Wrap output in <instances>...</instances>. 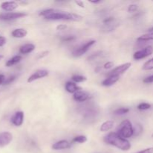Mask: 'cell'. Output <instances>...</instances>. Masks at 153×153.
<instances>
[{
	"mask_svg": "<svg viewBox=\"0 0 153 153\" xmlns=\"http://www.w3.org/2000/svg\"><path fill=\"white\" fill-rule=\"evenodd\" d=\"M137 153H153V147L146 148V149H143V150L139 151Z\"/></svg>",
	"mask_w": 153,
	"mask_h": 153,
	"instance_id": "32",
	"label": "cell"
},
{
	"mask_svg": "<svg viewBox=\"0 0 153 153\" xmlns=\"http://www.w3.org/2000/svg\"><path fill=\"white\" fill-rule=\"evenodd\" d=\"M72 80L75 83H81V82H84L87 81V78L85 76H80V75H75V76H72Z\"/></svg>",
	"mask_w": 153,
	"mask_h": 153,
	"instance_id": "21",
	"label": "cell"
},
{
	"mask_svg": "<svg viewBox=\"0 0 153 153\" xmlns=\"http://www.w3.org/2000/svg\"><path fill=\"white\" fill-rule=\"evenodd\" d=\"M28 16V13L24 12H6L0 13V19L4 21H10L13 19H19Z\"/></svg>",
	"mask_w": 153,
	"mask_h": 153,
	"instance_id": "5",
	"label": "cell"
},
{
	"mask_svg": "<svg viewBox=\"0 0 153 153\" xmlns=\"http://www.w3.org/2000/svg\"><path fill=\"white\" fill-rule=\"evenodd\" d=\"M131 63H125L123 64H121V65L118 66V67H115L114 69L111 70V72H109L108 73V76H120V75L123 74L125 72H126L128 69L131 67Z\"/></svg>",
	"mask_w": 153,
	"mask_h": 153,
	"instance_id": "7",
	"label": "cell"
},
{
	"mask_svg": "<svg viewBox=\"0 0 153 153\" xmlns=\"http://www.w3.org/2000/svg\"><path fill=\"white\" fill-rule=\"evenodd\" d=\"M88 138H87L86 136L85 135H79L77 137H75L73 139V142L75 143H84L85 142H87Z\"/></svg>",
	"mask_w": 153,
	"mask_h": 153,
	"instance_id": "23",
	"label": "cell"
},
{
	"mask_svg": "<svg viewBox=\"0 0 153 153\" xmlns=\"http://www.w3.org/2000/svg\"><path fill=\"white\" fill-rule=\"evenodd\" d=\"M143 83H145V84L153 83V75L145 78V79L143 80Z\"/></svg>",
	"mask_w": 153,
	"mask_h": 153,
	"instance_id": "30",
	"label": "cell"
},
{
	"mask_svg": "<svg viewBox=\"0 0 153 153\" xmlns=\"http://www.w3.org/2000/svg\"><path fill=\"white\" fill-rule=\"evenodd\" d=\"M90 2L92 3V4H100L102 2L101 0H98V1H90Z\"/></svg>",
	"mask_w": 153,
	"mask_h": 153,
	"instance_id": "38",
	"label": "cell"
},
{
	"mask_svg": "<svg viewBox=\"0 0 153 153\" xmlns=\"http://www.w3.org/2000/svg\"><path fill=\"white\" fill-rule=\"evenodd\" d=\"M6 42H7V40H6L5 37H3V36H0V47L4 46Z\"/></svg>",
	"mask_w": 153,
	"mask_h": 153,
	"instance_id": "34",
	"label": "cell"
},
{
	"mask_svg": "<svg viewBox=\"0 0 153 153\" xmlns=\"http://www.w3.org/2000/svg\"><path fill=\"white\" fill-rule=\"evenodd\" d=\"M151 108V105L146 102H142L137 105V109L140 111H146Z\"/></svg>",
	"mask_w": 153,
	"mask_h": 153,
	"instance_id": "25",
	"label": "cell"
},
{
	"mask_svg": "<svg viewBox=\"0 0 153 153\" xmlns=\"http://www.w3.org/2000/svg\"><path fill=\"white\" fill-rule=\"evenodd\" d=\"M61 41L63 42H71L73 40H76V37L73 35H68V36H64V37H61Z\"/></svg>",
	"mask_w": 153,
	"mask_h": 153,
	"instance_id": "26",
	"label": "cell"
},
{
	"mask_svg": "<svg viewBox=\"0 0 153 153\" xmlns=\"http://www.w3.org/2000/svg\"><path fill=\"white\" fill-rule=\"evenodd\" d=\"M153 53V46H148L145 47L144 49H142L140 50L134 52L133 55V58L134 60H140L143 58H146V57L149 56Z\"/></svg>",
	"mask_w": 153,
	"mask_h": 153,
	"instance_id": "6",
	"label": "cell"
},
{
	"mask_svg": "<svg viewBox=\"0 0 153 153\" xmlns=\"http://www.w3.org/2000/svg\"><path fill=\"white\" fill-rule=\"evenodd\" d=\"M75 3L80 7H85V4L82 1H75Z\"/></svg>",
	"mask_w": 153,
	"mask_h": 153,
	"instance_id": "37",
	"label": "cell"
},
{
	"mask_svg": "<svg viewBox=\"0 0 153 153\" xmlns=\"http://www.w3.org/2000/svg\"><path fill=\"white\" fill-rule=\"evenodd\" d=\"M4 58V56H3V55H0V61H1V59H2V58Z\"/></svg>",
	"mask_w": 153,
	"mask_h": 153,
	"instance_id": "40",
	"label": "cell"
},
{
	"mask_svg": "<svg viewBox=\"0 0 153 153\" xmlns=\"http://www.w3.org/2000/svg\"><path fill=\"white\" fill-rule=\"evenodd\" d=\"M73 99L75 101L79 102H84L89 99V94L83 91H79L73 94Z\"/></svg>",
	"mask_w": 153,
	"mask_h": 153,
	"instance_id": "12",
	"label": "cell"
},
{
	"mask_svg": "<svg viewBox=\"0 0 153 153\" xmlns=\"http://www.w3.org/2000/svg\"><path fill=\"white\" fill-rule=\"evenodd\" d=\"M117 133L125 139L132 137L134 134V130L131 123L128 120H125L123 121L120 125Z\"/></svg>",
	"mask_w": 153,
	"mask_h": 153,
	"instance_id": "3",
	"label": "cell"
},
{
	"mask_svg": "<svg viewBox=\"0 0 153 153\" xmlns=\"http://www.w3.org/2000/svg\"><path fill=\"white\" fill-rule=\"evenodd\" d=\"M82 16L74 13H69V12L59 11L55 9L52 10L51 13L46 15L44 17L45 19L47 20H67V21H74V22H79L82 19Z\"/></svg>",
	"mask_w": 153,
	"mask_h": 153,
	"instance_id": "2",
	"label": "cell"
},
{
	"mask_svg": "<svg viewBox=\"0 0 153 153\" xmlns=\"http://www.w3.org/2000/svg\"><path fill=\"white\" fill-rule=\"evenodd\" d=\"M70 147H71V143L65 140H59L52 146V149L54 150H63V149H70Z\"/></svg>",
	"mask_w": 153,
	"mask_h": 153,
	"instance_id": "11",
	"label": "cell"
},
{
	"mask_svg": "<svg viewBox=\"0 0 153 153\" xmlns=\"http://www.w3.org/2000/svg\"><path fill=\"white\" fill-rule=\"evenodd\" d=\"M114 18L112 17V16H109V17L105 18V19L103 20V23H104L105 25H111V23L114 22Z\"/></svg>",
	"mask_w": 153,
	"mask_h": 153,
	"instance_id": "28",
	"label": "cell"
},
{
	"mask_svg": "<svg viewBox=\"0 0 153 153\" xmlns=\"http://www.w3.org/2000/svg\"><path fill=\"white\" fill-rule=\"evenodd\" d=\"M120 80L119 76H108L107 79H105L102 82V85L105 87H111L112 85H114L115 83Z\"/></svg>",
	"mask_w": 153,
	"mask_h": 153,
	"instance_id": "15",
	"label": "cell"
},
{
	"mask_svg": "<svg viewBox=\"0 0 153 153\" xmlns=\"http://www.w3.org/2000/svg\"><path fill=\"white\" fill-rule=\"evenodd\" d=\"M22 56L21 55H15V56L12 57L11 58H10V59L8 60V61L6 62L5 64V66L7 67H12V66L15 65V64H18L19 62H20L21 60H22Z\"/></svg>",
	"mask_w": 153,
	"mask_h": 153,
	"instance_id": "19",
	"label": "cell"
},
{
	"mask_svg": "<svg viewBox=\"0 0 153 153\" xmlns=\"http://www.w3.org/2000/svg\"><path fill=\"white\" fill-rule=\"evenodd\" d=\"M143 70H153V58L148 60L147 61L144 63L142 67Z\"/></svg>",
	"mask_w": 153,
	"mask_h": 153,
	"instance_id": "22",
	"label": "cell"
},
{
	"mask_svg": "<svg viewBox=\"0 0 153 153\" xmlns=\"http://www.w3.org/2000/svg\"><path fill=\"white\" fill-rule=\"evenodd\" d=\"M137 40L140 43L142 42H147L149 40H153V33H147V34H143V35L140 36Z\"/></svg>",
	"mask_w": 153,
	"mask_h": 153,
	"instance_id": "20",
	"label": "cell"
},
{
	"mask_svg": "<svg viewBox=\"0 0 153 153\" xmlns=\"http://www.w3.org/2000/svg\"><path fill=\"white\" fill-rule=\"evenodd\" d=\"M35 49V46L33 43H26L19 47V52L22 55H26V54L31 53Z\"/></svg>",
	"mask_w": 153,
	"mask_h": 153,
	"instance_id": "16",
	"label": "cell"
},
{
	"mask_svg": "<svg viewBox=\"0 0 153 153\" xmlns=\"http://www.w3.org/2000/svg\"><path fill=\"white\" fill-rule=\"evenodd\" d=\"M49 75V72L46 70H36L33 74H31V76L28 77V79H27V82L28 83H31V82H34L36 80H38V79H43V78L46 77V76Z\"/></svg>",
	"mask_w": 153,
	"mask_h": 153,
	"instance_id": "8",
	"label": "cell"
},
{
	"mask_svg": "<svg viewBox=\"0 0 153 153\" xmlns=\"http://www.w3.org/2000/svg\"><path fill=\"white\" fill-rule=\"evenodd\" d=\"M105 143L113 146L122 151H128L131 146L127 139L123 138L117 132H111L104 137Z\"/></svg>",
	"mask_w": 153,
	"mask_h": 153,
	"instance_id": "1",
	"label": "cell"
},
{
	"mask_svg": "<svg viewBox=\"0 0 153 153\" xmlns=\"http://www.w3.org/2000/svg\"><path fill=\"white\" fill-rule=\"evenodd\" d=\"M114 67V63L111 61H108L105 64H104V68L105 70H109V69H111Z\"/></svg>",
	"mask_w": 153,
	"mask_h": 153,
	"instance_id": "31",
	"label": "cell"
},
{
	"mask_svg": "<svg viewBox=\"0 0 153 153\" xmlns=\"http://www.w3.org/2000/svg\"><path fill=\"white\" fill-rule=\"evenodd\" d=\"M129 111V108H120L114 111L115 115H124Z\"/></svg>",
	"mask_w": 153,
	"mask_h": 153,
	"instance_id": "24",
	"label": "cell"
},
{
	"mask_svg": "<svg viewBox=\"0 0 153 153\" xmlns=\"http://www.w3.org/2000/svg\"><path fill=\"white\" fill-rule=\"evenodd\" d=\"M65 90L70 94H76L79 91H82V88L78 86L75 82H67L65 84Z\"/></svg>",
	"mask_w": 153,
	"mask_h": 153,
	"instance_id": "14",
	"label": "cell"
},
{
	"mask_svg": "<svg viewBox=\"0 0 153 153\" xmlns=\"http://www.w3.org/2000/svg\"><path fill=\"white\" fill-rule=\"evenodd\" d=\"M148 32L149 33H153V27H152V28H149L148 29Z\"/></svg>",
	"mask_w": 153,
	"mask_h": 153,
	"instance_id": "39",
	"label": "cell"
},
{
	"mask_svg": "<svg viewBox=\"0 0 153 153\" xmlns=\"http://www.w3.org/2000/svg\"><path fill=\"white\" fill-rule=\"evenodd\" d=\"M1 7L5 11L11 12L17 8L18 4L16 1H4L1 4Z\"/></svg>",
	"mask_w": 153,
	"mask_h": 153,
	"instance_id": "13",
	"label": "cell"
},
{
	"mask_svg": "<svg viewBox=\"0 0 153 153\" xmlns=\"http://www.w3.org/2000/svg\"><path fill=\"white\" fill-rule=\"evenodd\" d=\"M28 34V31L24 28H16L11 32V35L15 38H23Z\"/></svg>",
	"mask_w": 153,
	"mask_h": 153,
	"instance_id": "17",
	"label": "cell"
},
{
	"mask_svg": "<svg viewBox=\"0 0 153 153\" xmlns=\"http://www.w3.org/2000/svg\"><path fill=\"white\" fill-rule=\"evenodd\" d=\"M96 43L95 40H89V41L86 42L85 44L82 45V46H79V48L75 49L73 52H72V55L73 57H76V58H79V57L82 56L84 54L86 53L88 50L90 49V48L92 46H94Z\"/></svg>",
	"mask_w": 153,
	"mask_h": 153,
	"instance_id": "4",
	"label": "cell"
},
{
	"mask_svg": "<svg viewBox=\"0 0 153 153\" xmlns=\"http://www.w3.org/2000/svg\"><path fill=\"white\" fill-rule=\"evenodd\" d=\"M13 140V135L8 131L0 133V147H4L10 144Z\"/></svg>",
	"mask_w": 153,
	"mask_h": 153,
	"instance_id": "9",
	"label": "cell"
},
{
	"mask_svg": "<svg viewBox=\"0 0 153 153\" xmlns=\"http://www.w3.org/2000/svg\"><path fill=\"white\" fill-rule=\"evenodd\" d=\"M67 28V26L66 25H64V24H60V25H58L57 26L56 28L58 31H63V30H65Z\"/></svg>",
	"mask_w": 153,
	"mask_h": 153,
	"instance_id": "35",
	"label": "cell"
},
{
	"mask_svg": "<svg viewBox=\"0 0 153 153\" xmlns=\"http://www.w3.org/2000/svg\"><path fill=\"white\" fill-rule=\"evenodd\" d=\"M15 79H16V77H15V76H10L9 78H7V79H5V81H4V82L3 85H10V84H11L12 82L15 80Z\"/></svg>",
	"mask_w": 153,
	"mask_h": 153,
	"instance_id": "29",
	"label": "cell"
},
{
	"mask_svg": "<svg viewBox=\"0 0 153 153\" xmlns=\"http://www.w3.org/2000/svg\"><path fill=\"white\" fill-rule=\"evenodd\" d=\"M137 9H138V6H137V4H130L128 7V12H129V13H133V12L137 11Z\"/></svg>",
	"mask_w": 153,
	"mask_h": 153,
	"instance_id": "27",
	"label": "cell"
},
{
	"mask_svg": "<svg viewBox=\"0 0 153 153\" xmlns=\"http://www.w3.org/2000/svg\"><path fill=\"white\" fill-rule=\"evenodd\" d=\"M5 76H4V75L2 74H0V85H3L4 82V81H5Z\"/></svg>",
	"mask_w": 153,
	"mask_h": 153,
	"instance_id": "36",
	"label": "cell"
},
{
	"mask_svg": "<svg viewBox=\"0 0 153 153\" xmlns=\"http://www.w3.org/2000/svg\"><path fill=\"white\" fill-rule=\"evenodd\" d=\"M114 125V122L112 120H107L105 122L103 123L100 126V131L102 132H105V131H108L109 130L111 129Z\"/></svg>",
	"mask_w": 153,
	"mask_h": 153,
	"instance_id": "18",
	"label": "cell"
},
{
	"mask_svg": "<svg viewBox=\"0 0 153 153\" xmlns=\"http://www.w3.org/2000/svg\"><path fill=\"white\" fill-rule=\"evenodd\" d=\"M49 51H43V52H42L41 53H40L38 55V56H37V59H40V58H44V57L47 56L48 55H49Z\"/></svg>",
	"mask_w": 153,
	"mask_h": 153,
	"instance_id": "33",
	"label": "cell"
},
{
	"mask_svg": "<svg viewBox=\"0 0 153 153\" xmlns=\"http://www.w3.org/2000/svg\"><path fill=\"white\" fill-rule=\"evenodd\" d=\"M11 123L15 126H21L24 121V113L22 111H17L11 117Z\"/></svg>",
	"mask_w": 153,
	"mask_h": 153,
	"instance_id": "10",
	"label": "cell"
}]
</instances>
